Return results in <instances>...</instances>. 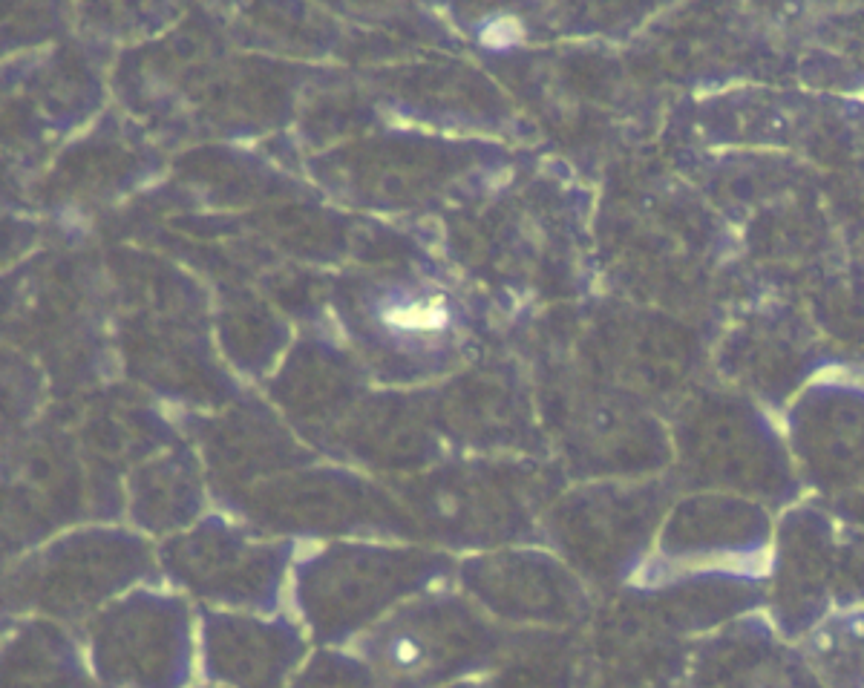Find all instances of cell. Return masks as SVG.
<instances>
[{
	"mask_svg": "<svg viewBox=\"0 0 864 688\" xmlns=\"http://www.w3.org/2000/svg\"><path fill=\"white\" fill-rule=\"evenodd\" d=\"M384 323L407 334H424V332H441L450 323V314L444 309V303L432 300H412V303H392L389 309H384Z\"/></svg>",
	"mask_w": 864,
	"mask_h": 688,
	"instance_id": "obj_1",
	"label": "cell"
},
{
	"mask_svg": "<svg viewBox=\"0 0 864 688\" xmlns=\"http://www.w3.org/2000/svg\"><path fill=\"white\" fill-rule=\"evenodd\" d=\"M519 38V26L513 21H490V24L481 29V41L487 47H507Z\"/></svg>",
	"mask_w": 864,
	"mask_h": 688,
	"instance_id": "obj_2",
	"label": "cell"
}]
</instances>
